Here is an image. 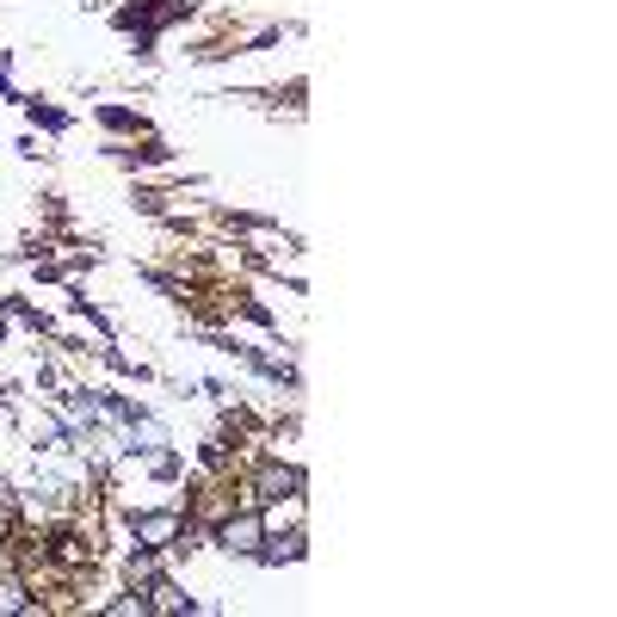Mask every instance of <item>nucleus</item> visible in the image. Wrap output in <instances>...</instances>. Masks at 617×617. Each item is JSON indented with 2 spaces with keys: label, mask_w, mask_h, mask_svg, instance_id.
<instances>
[{
  "label": "nucleus",
  "mask_w": 617,
  "mask_h": 617,
  "mask_svg": "<svg viewBox=\"0 0 617 617\" xmlns=\"http://www.w3.org/2000/svg\"><path fill=\"white\" fill-rule=\"evenodd\" d=\"M216 543L229 555H253L266 543V519H253V512H241V519H229L223 531H216Z\"/></svg>",
  "instance_id": "f257e3e1"
},
{
  "label": "nucleus",
  "mask_w": 617,
  "mask_h": 617,
  "mask_svg": "<svg viewBox=\"0 0 617 617\" xmlns=\"http://www.w3.org/2000/svg\"><path fill=\"white\" fill-rule=\"evenodd\" d=\"M180 512H142L137 519V543L142 550H173V543H180Z\"/></svg>",
  "instance_id": "f03ea898"
},
{
  "label": "nucleus",
  "mask_w": 617,
  "mask_h": 617,
  "mask_svg": "<svg viewBox=\"0 0 617 617\" xmlns=\"http://www.w3.org/2000/svg\"><path fill=\"white\" fill-rule=\"evenodd\" d=\"M296 488H303V476L284 469V463H266L260 476H253V494H260V500H284V494H296Z\"/></svg>",
  "instance_id": "7ed1b4c3"
},
{
  "label": "nucleus",
  "mask_w": 617,
  "mask_h": 617,
  "mask_svg": "<svg viewBox=\"0 0 617 617\" xmlns=\"http://www.w3.org/2000/svg\"><path fill=\"white\" fill-rule=\"evenodd\" d=\"M260 562H296V555H303V538H284V543H260Z\"/></svg>",
  "instance_id": "20e7f679"
}]
</instances>
